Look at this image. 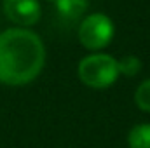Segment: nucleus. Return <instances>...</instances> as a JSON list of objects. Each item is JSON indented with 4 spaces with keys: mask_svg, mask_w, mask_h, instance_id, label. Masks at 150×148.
<instances>
[{
    "mask_svg": "<svg viewBox=\"0 0 150 148\" xmlns=\"http://www.w3.org/2000/svg\"><path fill=\"white\" fill-rule=\"evenodd\" d=\"M45 63V49L37 33L11 28L0 33V82L25 85L35 80Z\"/></svg>",
    "mask_w": 150,
    "mask_h": 148,
    "instance_id": "obj_1",
    "label": "nucleus"
},
{
    "mask_svg": "<svg viewBox=\"0 0 150 148\" xmlns=\"http://www.w3.org/2000/svg\"><path fill=\"white\" fill-rule=\"evenodd\" d=\"M77 73L82 84L91 89H107L119 77L117 59L108 54H91L79 63Z\"/></svg>",
    "mask_w": 150,
    "mask_h": 148,
    "instance_id": "obj_2",
    "label": "nucleus"
},
{
    "mask_svg": "<svg viewBox=\"0 0 150 148\" xmlns=\"http://www.w3.org/2000/svg\"><path fill=\"white\" fill-rule=\"evenodd\" d=\"M113 38V23L105 14H91L79 26V40L89 51L105 49Z\"/></svg>",
    "mask_w": 150,
    "mask_h": 148,
    "instance_id": "obj_3",
    "label": "nucleus"
},
{
    "mask_svg": "<svg viewBox=\"0 0 150 148\" xmlns=\"http://www.w3.org/2000/svg\"><path fill=\"white\" fill-rule=\"evenodd\" d=\"M5 16L21 26H32L40 19L38 0H4Z\"/></svg>",
    "mask_w": 150,
    "mask_h": 148,
    "instance_id": "obj_4",
    "label": "nucleus"
},
{
    "mask_svg": "<svg viewBox=\"0 0 150 148\" xmlns=\"http://www.w3.org/2000/svg\"><path fill=\"white\" fill-rule=\"evenodd\" d=\"M58 11L67 19H79L86 11L89 2L87 0H56Z\"/></svg>",
    "mask_w": 150,
    "mask_h": 148,
    "instance_id": "obj_5",
    "label": "nucleus"
},
{
    "mask_svg": "<svg viewBox=\"0 0 150 148\" xmlns=\"http://www.w3.org/2000/svg\"><path fill=\"white\" fill-rule=\"evenodd\" d=\"M129 148H150V124H138L127 134Z\"/></svg>",
    "mask_w": 150,
    "mask_h": 148,
    "instance_id": "obj_6",
    "label": "nucleus"
},
{
    "mask_svg": "<svg viewBox=\"0 0 150 148\" xmlns=\"http://www.w3.org/2000/svg\"><path fill=\"white\" fill-rule=\"evenodd\" d=\"M119 66V75H126V77H134L142 70V61L136 56H124L122 59L117 61Z\"/></svg>",
    "mask_w": 150,
    "mask_h": 148,
    "instance_id": "obj_7",
    "label": "nucleus"
},
{
    "mask_svg": "<svg viewBox=\"0 0 150 148\" xmlns=\"http://www.w3.org/2000/svg\"><path fill=\"white\" fill-rule=\"evenodd\" d=\"M134 103L140 110L150 111V78L142 82L134 92Z\"/></svg>",
    "mask_w": 150,
    "mask_h": 148,
    "instance_id": "obj_8",
    "label": "nucleus"
},
{
    "mask_svg": "<svg viewBox=\"0 0 150 148\" xmlns=\"http://www.w3.org/2000/svg\"><path fill=\"white\" fill-rule=\"evenodd\" d=\"M52 2H56V0H52Z\"/></svg>",
    "mask_w": 150,
    "mask_h": 148,
    "instance_id": "obj_9",
    "label": "nucleus"
}]
</instances>
